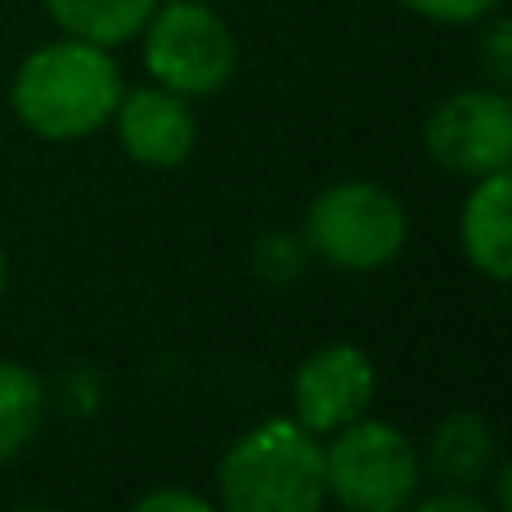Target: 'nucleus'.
Wrapping results in <instances>:
<instances>
[{
    "label": "nucleus",
    "instance_id": "2eb2a0df",
    "mask_svg": "<svg viewBox=\"0 0 512 512\" xmlns=\"http://www.w3.org/2000/svg\"><path fill=\"white\" fill-rule=\"evenodd\" d=\"M400 5L423 14V18H436V23H477V18H486L490 9L499 5V0H400Z\"/></svg>",
    "mask_w": 512,
    "mask_h": 512
},
{
    "label": "nucleus",
    "instance_id": "9d476101",
    "mask_svg": "<svg viewBox=\"0 0 512 512\" xmlns=\"http://www.w3.org/2000/svg\"><path fill=\"white\" fill-rule=\"evenodd\" d=\"M495 463H499V441L486 418L472 414V409L450 414L432 432V445H427V477L445 490L481 486Z\"/></svg>",
    "mask_w": 512,
    "mask_h": 512
},
{
    "label": "nucleus",
    "instance_id": "f257e3e1",
    "mask_svg": "<svg viewBox=\"0 0 512 512\" xmlns=\"http://www.w3.org/2000/svg\"><path fill=\"white\" fill-rule=\"evenodd\" d=\"M122 99V72L104 45L54 41L23 59L14 77V113L45 140H81L113 117Z\"/></svg>",
    "mask_w": 512,
    "mask_h": 512
},
{
    "label": "nucleus",
    "instance_id": "f8f14e48",
    "mask_svg": "<svg viewBox=\"0 0 512 512\" xmlns=\"http://www.w3.org/2000/svg\"><path fill=\"white\" fill-rule=\"evenodd\" d=\"M45 418V387L32 369L0 360V463L14 459Z\"/></svg>",
    "mask_w": 512,
    "mask_h": 512
},
{
    "label": "nucleus",
    "instance_id": "4468645a",
    "mask_svg": "<svg viewBox=\"0 0 512 512\" xmlns=\"http://www.w3.org/2000/svg\"><path fill=\"white\" fill-rule=\"evenodd\" d=\"M54 396H59L63 414L86 418V414H95V409H99V396H104V387H99V373H90V369H63Z\"/></svg>",
    "mask_w": 512,
    "mask_h": 512
},
{
    "label": "nucleus",
    "instance_id": "20e7f679",
    "mask_svg": "<svg viewBox=\"0 0 512 512\" xmlns=\"http://www.w3.org/2000/svg\"><path fill=\"white\" fill-rule=\"evenodd\" d=\"M405 207L369 180H342L310 203L306 243L333 270H382L405 248Z\"/></svg>",
    "mask_w": 512,
    "mask_h": 512
},
{
    "label": "nucleus",
    "instance_id": "0eeeda50",
    "mask_svg": "<svg viewBox=\"0 0 512 512\" xmlns=\"http://www.w3.org/2000/svg\"><path fill=\"white\" fill-rule=\"evenodd\" d=\"M373 400V360L351 342H328L306 355L292 378V405L306 432H337Z\"/></svg>",
    "mask_w": 512,
    "mask_h": 512
},
{
    "label": "nucleus",
    "instance_id": "6e6552de",
    "mask_svg": "<svg viewBox=\"0 0 512 512\" xmlns=\"http://www.w3.org/2000/svg\"><path fill=\"white\" fill-rule=\"evenodd\" d=\"M117 117V135H122V149L131 153L135 162L144 167H180L194 149L198 131H194V113H189L185 95L167 86H144V90H131V95L117 99L113 108Z\"/></svg>",
    "mask_w": 512,
    "mask_h": 512
},
{
    "label": "nucleus",
    "instance_id": "7ed1b4c3",
    "mask_svg": "<svg viewBox=\"0 0 512 512\" xmlns=\"http://www.w3.org/2000/svg\"><path fill=\"white\" fill-rule=\"evenodd\" d=\"M418 477L423 463L409 436L378 418L360 414L324 445V490L346 512H405L418 495Z\"/></svg>",
    "mask_w": 512,
    "mask_h": 512
},
{
    "label": "nucleus",
    "instance_id": "6ab92c4d",
    "mask_svg": "<svg viewBox=\"0 0 512 512\" xmlns=\"http://www.w3.org/2000/svg\"><path fill=\"white\" fill-rule=\"evenodd\" d=\"M18 512H59V508H18Z\"/></svg>",
    "mask_w": 512,
    "mask_h": 512
},
{
    "label": "nucleus",
    "instance_id": "f03ea898",
    "mask_svg": "<svg viewBox=\"0 0 512 512\" xmlns=\"http://www.w3.org/2000/svg\"><path fill=\"white\" fill-rule=\"evenodd\" d=\"M221 512H319L324 445L301 423L274 418L252 427L221 459Z\"/></svg>",
    "mask_w": 512,
    "mask_h": 512
},
{
    "label": "nucleus",
    "instance_id": "423d86ee",
    "mask_svg": "<svg viewBox=\"0 0 512 512\" xmlns=\"http://www.w3.org/2000/svg\"><path fill=\"white\" fill-rule=\"evenodd\" d=\"M427 153L454 176H495L512 162V104L504 90H459L427 117Z\"/></svg>",
    "mask_w": 512,
    "mask_h": 512
},
{
    "label": "nucleus",
    "instance_id": "ddd939ff",
    "mask_svg": "<svg viewBox=\"0 0 512 512\" xmlns=\"http://www.w3.org/2000/svg\"><path fill=\"white\" fill-rule=\"evenodd\" d=\"M301 265H306V252H301V243L292 239V234L274 230V234H265V239L256 243V270H261L265 279L288 283V279H297L301 274Z\"/></svg>",
    "mask_w": 512,
    "mask_h": 512
},
{
    "label": "nucleus",
    "instance_id": "a211bd4d",
    "mask_svg": "<svg viewBox=\"0 0 512 512\" xmlns=\"http://www.w3.org/2000/svg\"><path fill=\"white\" fill-rule=\"evenodd\" d=\"M414 512H495V508L481 504V499L468 495V490H441V495L423 499Z\"/></svg>",
    "mask_w": 512,
    "mask_h": 512
},
{
    "label": "nucleus",
    "instance_id": "aec40b11",
    "mask_svg": "<svg viewBox=\"0 0 512 512\" xmlns=\"http://www.w3.org/2000/svg\"><path fill=\"white\" fill-rule=\"evenodd\" d=\"M0 288H5V256H0Z\"/></svg>",
    "mask_w": 512,
    "mask_h": 512
},
{
    "label": "nucleus",
    "instance_id": "f3484780",
    "mask_svg": "<svg viewBox=\"0 0 512 512\" xmlns=\"http://www.w3.org/2000/svg\"><path fill=\"white\" fill-rule=\"evenodd\" d=\"M131 512H216V508L207 504V499L189 495V490L167 486V490H149V495H144Z\"/></svg>",
    "mask_w": 512,
    "mask_h": 512
},
{
    "label": "nucleus",
    "instance_id": "39448f33",
    "mask_svg": "<svg viewBox=\"0 0 512 512\" xmlns=\"http://www.w3.org/2000/svg\"><path fill=\"white\" fill-rule=\"evenodd\" d=\"M144 63L176 95H216L234 77L239 45L225 18L203 0H167L144 23Z\"/></svg>",
    "mask_w": 512,
    "mask_h": 512
},
{
    "label": "nucleus",
    "instance_id": "dca6fc26",
    "mask_svg": "<svg viewBox=\"0 0 512 512\" xmlns=\"http://www.w3.org/2000/svg\"><path fill=\"white\" fill-rule=\"evenodd\" d=\"M481 63H486L490 81H495L499 90L512 81V27L508 18H499L495 27L486 32V45H481Z\"/></svg>",
    "mask_w": 512,
    "mask_h": 512
},
{
    "label": "nucleus",
    "instance_id": "1a4fd4ad",
    "mask_svg": "<svg viewBox=\"0 0 512 512\" xmlns=\"http://www.w3.org/2000/svg\"><path fill=\"white\" fill-rule=\"evenodd\" d=\"M459 243L463 256L477 265L486 279H512V180L508 171L481 176L472 198L459 216Z\"/></svg>",
    "mask_w": 512,
    "mask_h": 512
},
{
    "label": "nucleus",
    "instance_id": "9b49d317",
    "mask_svg": "<svg viewBox=\"0 0 512 512\" xmlns=\"http://www.w3.org/2000/svg\"><path fill=\"white\" fill-rule=\"evenodd\" d=\"M158 5L162 0H45L50 18L63 32L77 41L104 45V50L140 36Z\"/></svg>",
    "mask_w": 512,
    "mask_h": 512
}]
</instances>
